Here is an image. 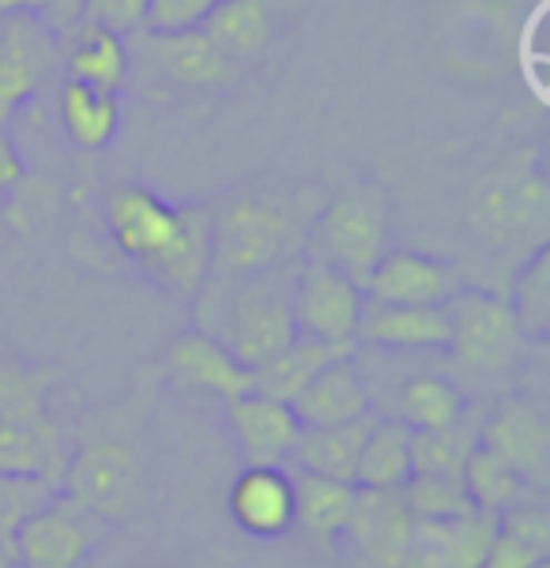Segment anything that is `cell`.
Instances as JSON below:
<instances>
[{
    "mask_svg": "<svg viewBox=\"0 0 550 568\" xmlns=\"http://www.w3.org/2000/svg\"><path fill=\"white\" fill-rule=\"evenodd\" d=\"M23 159H19L12 136H8V129L0 124V192H12L19 181H23Z\"/></svg>",
    "mask_w": 550,
    "mask_h": 568,
    "instance_id": "f35d334b",
    "label": "cell"
},
{
    "mask_svg": "<svg viewBox=\"0 0 550 568\" xmlns=\"http://www.w3.org/2000/svg\"><path fill=\"white\" fill-rule=\"evenodd\" d=\"M400 494L408 500L414 519H460L476 513L464 489V475H411Z\"/></svg>",
    "mask_w": 550,
    "mask_h": 568,
    "instance_id": "d6a6232c",
    "label": "cell"
},
{
    "mask_svg": "<svg viewBox=\"0 0 550 568\" xmlns=\"http://www.w3.org/2000/svg\"><path fill=\"white\" fill-rule=\"evenodd\" d=\"M354 343L389 354H441L449 346L446 305H378L366 302Z\"/></svg>",
    "mask_w": 550,
    "mask_h": 568,
    "instance_id": "5bb4252c",
    "label": "cell"
},
{
    "mask_svg": "<svg viewBox=\"0 0 550 568\" xmlns=\"http://www.w3.org/2000/svg\"><path fill=\"white\" fill-rule=\"evenodd\" d=\"M482 410L468 407L446 429H411V475H464L471 448L479 445Z\"/></svg>",
    "mask_w": 550,
    "mask_h": 568,
    "instance_id": "83f0119b",
    "label": "cell"
},
{
    "mask_svg": "<svg viewBox=\"0 0 550 568\" xmlns=\"http://www.w3.org/2000/svg\"><path fill=\"white\" fill-rule=\"evenodd\" d=\"M457 291V267L414 248H389L362 286L366 302L378 305H446Z\"/></svg>",
    "mask_w": 550,
    "mask_h": 568,
    "instance_id": "4fadbf2b",
    "label": "cell"
},
{
    "mask_svg": "<svg viewBox=\"0 0 550 568\" xmlns=\"http://www.w3.org/2000/svg\"><path fill=\"white\" fill-rule=\"evenodd\" d=\"M449 316V346L452 365L476 381H506L524 362V332H520L513 310L501 294L464 291L446 302Z\"/></svg>",
    "mask_w": 550,
    "mask_h": 568,
    "instance_id": "8992f818",
    "label": "cell"
},
{
    "mask_svg": "<svg viewBox=\"0 0 550 568\" xmlns=\"http://www.w3.org/2000/svg\"><path fill=\"white\" fill-rule=\"evenodd\" d=\"M464 489H468L471 505H476L479 513H494V516L520 505V500L543 497L539 489L528 486L524 478L506 464V459L494 456V452L482 448V445L471 448V456L464 464Z\"/></svg>",
    "mask_w": 550,
    "mask_h": 568,
    "instance_id": "f546056e",
    "label": "cell"
},
{
    "mask_svg": "<svg viewBox=\"0 0 550 568\" xmlns=\"http://www.w3.org/2000/svg\"><path fill=\"white\" fill-rule=\"evenodd\" d=\"M64 467H69L64 437L46 414L27 422H0V470L4 475L38 478V483L61 489Z\"/></svg>",
    "mask_w": 550,
    "mask_h": 568,
    "instance_id": "7402d4cb",
    "label": "cell"
},
{
    "mask_svg": "<svg viewBox=\"0 0 550 568\" xmlns=\"http://www.w3.org/2000/svg\"><path fill=\"white\" fill-rule=\"evenodd\" d=\"M321 189L291 181H253L219 196L211 215V275L246 278L298 264L321 211Z\"/></svg>",
    "mask_w": 550,
    "mask_h": 568,
    "instance_id": "6da1fadb",
    "label": "cell"
},
{
    "mask_svg": "<svg viewBox=\"0 0 550 568\" xmlns=\"http://www.w3.org/2000/svg\"><path fill=\"white\" fill-rule=\"evenodd\" d=\"M550 557L547 550H536V546L520 542V538L506 535V531H494V542H490L487 557H482L479 568H532L536 561Z\"/></svg>",
    "mask_w": 550,
    "mask_h": 568,
    "instance_id": "74e56055",
    "label": "cell"
},
{
    "mask_svg": "<svg viewBox=\"0 0 550 568\" xmlns=\"http://www.w3.org/2000/svg\"><path fill=\"white\" fill-rule=\"evenodd\" d=\"M532 568H550V561H547V557H543V561H536Z\"/></svg>",
    "mask_w": 550,
    "mask_h": 568,
    "instance_id": "60d3db41",
    "label": "cell"
},
{
    "mask_svg": "<svg viewBox=\"0 0 550 568\" xmlns=\"http://www.w3.org/2000/svg\"><path fill=\"white\" fill-rule=\"evenodd\" d=\"M389 196L378 185H359L336 200H324L310 226L306 256L324 260L328 267L343 272L351 283L366 286L378 260L389 253Z\"/></svg>",
    "mask_w": 550,
    "mask_h": 568,
    "instance_id": "5b68a950",
    "label": "cell"
},
{
    "mask_svg": "<svg viewBox=\"0 0 550 568\" xmlns=\"http://www.w3.org/2000/svg\"><path fill=\"white\" fill-rule=\"evenodd\" d=\"M279 23L276 0H216L204 19V31L230 64L257 61L268 50Z\"/></svg>",
    "mask_w": 550,
    "mask_h": 568,
    "instance_id": "603a6c76",
    "label": "cell"
},
{
    "mask_svg": "<svg viewBox=\"0 0 550 568\" xmlns=\"http://www.w3.org/2000/svg\"><path fill=\"white\" fill-rule=\"evenodd\" d=\"M291 410H294V418L302 422V429L343 426V422L373 414V396L354 358H340V362L324 365V369L298 392L291 399Z\"/></svg>",
    "mask_w": 550,
    "mask_h": 568,
    "instance_id": "ac0fdd59",
    "label": "cell"
},
{
    "mask_svg": "<svg viewBox=\"0 0 550 568\" xmlns=\"http://www.w3.org/2000/svg\"><path fill=\"white\" fill-rule=\"evenodd\" d=\"M230 429H234L249 467H283L291 459L298 433H302V422L294 418L291 403L246 392L230 403Z\"/></svg>",
    "mask_w": 550,
    "mask_h": 568,
    "instance_id": "e0dca14e",
    "label": "cell"
},
{
    "mask_svg": "<svg viewBox=\"0 0 550 568\" xmlns=\"http://www.w3.org/2000/svg\"><path fill=\"white\" fill-rule=\"evenodd\" d=\"M524 339L543 343L550 327V245L536 248L513 275V294L506 297Z\"/></svg>",
    "mask_w": 550,
    "mask_h": 568,
    "instance_id": "4dcf8cb0",
    "label": "cell"
},
{
    "mask_svg": "<svg viewBox=\"0 0 550 568\" xmlns=\"http://www.w3.org/2000/svg\"><path fill=\"white\" fill-rule=\"evenodd\" d=\"M57 110H61L64 136H69L80 151L110 148V140L118 136V129H121L118 94L99 91V87L64 80L61 83V99H57Z\"/></svg>",
    "mask_w": 550,
    "mask_h": 568,
    "instance_id": "4316f807",
    "label": "cell"
},
{
    "mask_svg": "<svg viewBox=\"0 0 550 568\" xmlns=\"http://www.w3.org/2000/svg\"><path fill=\"white\" fill-rule=\"evenodd\" d=\"M61 64V38H53L31 16H0V124L16 118Z\"/></svg>",
    "mask_w": 550,
    "mask_h": 568,
    "instance_id": "8fae6325",
    "label": "cell"
},
{
    "mask_svg": "<svg viewBox=\"0 0 550 568\" xmlns=\"http://www.w3.org/2000/svg\"><path fill=\"white\" fill-rule=\"evenodd\" d=\"M230 519L253 538H283L294 527V478L283 467H246L227 497Z\"/></svg>",
    "mask_w": 550,
    "mask_h": 568,
    "instance_id": "2e32d148",
    "label": "cell"
},
{
    "mask_svg": "<svg viewBox=\"0 0 550 568\" xmlns=\"http://www.w3.org/2000/svg\"><path fill=\"white\" fill-rule=\"evenodd\" d=\"M0 568H19L16 554H12V550H4V546H0Z\"/></svg>",
    "mask_w": 550,
    "mask_h": 568,
    "instance_id": "ab89813d",
    "label": "cell"
},
{
    "mask_svg": "<svg viewBox=\"0 0 550 568\" xmlns=\"http://www.w3.org/2000/svg\"><path fill=\"white\" fill-rule=\"evenodd\" d=\"M479 445L506 459L528 486L547 494L550 483V414L543 399L506 396L482 414Z\"/></svg>",
    "mask_w": 550,
    "mask_h": 568,
    "instance_id": "ba28073f",
    "label": "cell"
},
{
    "mask_svg": "<svg viewBox=\"0 0 550 568\" xmlns=\"http://www.w3.org/2000/svg\"><path fill=\"white\" fill-rule=\"evenodd\" d=\"M102 535L106 524L99 516L83 513L69 497H53L42 513L19 527L16 561L19 568H80Z\"/></svg>",
    "mask_w": 550,
    "mask_h": 568,
    "instance_id": "7c38bea8",
    "label": "cell"
},
{
    "mask_svg": "<svg viewBox=\"0 0 550 568\" xmlns=\"http://www.w3.org/2000/svg\"><path fill=\"white\" fill-rule=\"evenodd\" d=\"M414 516L400 489H359L340 546L351 568H400Z\"/></svg>",
    "mask_w": 550,
    "mask_h": 568,
    "instance_id": "9c48e42d",
    "label": "cell"
},
{
    "mask_svg": "<svg viewBox=\"0 0 550 568\" xmlns=\"http://www.w3.org/2000/svg\"><path fill=\"white\" fill-rule=\"evenodd\" d=\"M378 414L343 422V426H321V429H302L291 448V464L306 475L336 478V483L354 486V467H359V452L370 437Z\"/></svg>",
    "mask_w": 550,
    "mask_h": 568,
    "instance_id": "d4e9b609",
    "label": "cell"
},
{
    "mask_svg": "<svg viewBox=\"0 0 550 568\" xmlns=\"http://www.w3.org/2000/svg\"><path fill=\"white\" fill-rule=\"evenodd\" d=\"M87 0H0V16L19 12L42 23L53 38H64L83 19Z\"/></svg>",
    "mask_w": 550,
    "mask_h": 568,
    "instance_id": "d590c367",
    "label": "cell"
},
{
    "mask_svg": "<svg viewBox=\"0 0 550 568\" xmlns=\"http://www.w3.org/2000/svg\"><path fill=\"white\" fill-rule=\"evenodd\" d=\"M167 373L178 388L204 392V396L223 403H234L246 392H253V369H246L227 346H219L204 332H186L170 343Z\"/></svg>",
    "mask_w": 550,
    "mask_h": 568,
    "instance_id": "9a60e30c",
    "label": "cell"
},
{
    "mask_svg": "<svg viewBox=\"0 0 550 568\" xmlns=\"http://www.w3.org/2000/svg\"><path fill=\"white\" fill-rule=\"evenodd\" d=\"M61 61L69 69V80L99 87V91L110 94H118L124 80H129V45H124V34L94 23V19H80L61 38Z\"/></svg>",
    "mask_w": 550,
    "mask_h": 568,
    "instance_id": "ffe728a7",
    "label": "cell"
},
{
    "mask_svg": "<svg viewBox=\"0 0 550 568\" xmlns=\"http://www.w3.org/2000/svg\"><path fill=\"white\" fill-rule=\"evenodd\" d=\"M392 403L396 422H403L408 429H446L471 407L464 388L446 373L433 369H419L411 377H403L396 384Z\"/></svg>",
    "mask_w": 550,
    "mask_h": 568,
    "instance_id": "484cf974",
    "label": "cell"
},
{
    "mask_svg": "<svg viewBox=\"0 0 550 568\" xmlns=\"http://www.w3.org/2000/svg\"><path fill=\"white\" fill-rule=\"evenodd\" d=\"M53 381L57 369L19 362L12 354H0V422L42 418Z\"/></svg>",
    "mask_w": 550,
    "mask_h": 568,
    "instance_id": "1f68e13d",
    "label": "cell"
},
{
    "mask_svg": "<svg viewBox=\"0 0 550 568\" xmlns=\"http://www.w3.org/2000/svg\"><path fill=\"white\" fill-rule=\"evenodd\" d=\"M411 478V429L396 418H378L359 452L354 486L359 489H403Z\"/></svg>",
    "mask_w": 550,
    "mask_h": 568,
    "instance_id": "f1b7e54d",
    "label": "cell"
},
{
    "mask_svg": "<svg viewBox=\"0 0 550 568\" xmlns=\"http://www.w3.org/2000/svg\"><path fill=\"white\" fill-rule=\"evenodd\" d=\"M102 219L118 253L137 264L159 291L192 302L211 275L208 207L167 204L159 192L121 181L106 192Z\"/></svg>",
    "mask_w": 550,
    "mask_h": 568,
    "instance_id": "7a4b0ae2",
    "label": "cell"
},
{
    "mask_svg": "<svg viewBox=\"0 0 550 568\" xmlns=\"http://www.w3.org/2000/svg\"><path fill=\"white\" fill-rule=\"evenodd\" d=\"M140 53L159 69L162 80L173 87H189V91H208V87H223L234 80L238 64H230L223 53L211 45L204 31L186 34H140Z\"/></svg>",
    "mask_w": 550,
    "mask_h": 568,
    "instance_id": "d6986e66",
    "label": "cell"
},
{
    "mask_svg": "<svg viewBox=\"0 0 550 568\" xmlns=\"http://www.w3.org/2000/svg\"><path fill=\"white\" fill-rule=\"evenodd\" d=\"M61 489L72 505L99 516L102 524L124 519L140 497V464L121 440H94L80 448L64 467Z\"/></svg>",
    "mask_w": 550,
    "mask_h": 568,
    "instance_id": "52a82bcc",
    "label": "cell"
},
{
    "mask_svg": "<svg viewBox=\"0 0 550 568\" xmlns=\"http://www.w3.org/2000/svg\"><path fill=\"white\" fill-rule=\"evenodd\" d=\"M354 346L359 343H324V339H310V335H294L276 358H268L264 365L253 369V392L279 403H291L324 365L354 358Z\"/></svg>",
    "mask_w": 550,
    "mask_h": 568,
    "instance_id": "cb8c5ba5",
    "label": "cell"
},
{
    "mask_svg": "<svg viewBox=\"0 0 550 568\" xmlns=\"http://www.w3.org/2000/svg\"><path fill=\"white\" fill-rule=\"evenodd\" d=\"M302 264V260H298ZM298 264L246 278H208L197 302V332L227 346L246 369L276 358L298 335L294 324V278Z\"/></svg>",
    "mask_w": 550,
    "mask_h": 568,
    "instance_id": "3957f363",
    "label": "cell"
},
{
    "mask_svg": "<svg viewBox=\"0 0 550 568\" xmlns=\"http://www.w3.org/2000/svg\"><path fill=\"white\" fill-rule=\"evenodd\" d=\"M53 497H57L53 486L38 483V478L4 475V470H0V546L16 554L19 527H23L31 516L42 513Z\"/></svg>",
    "mask_w": 550,
    "mask_h": 568,
    "instance_id": "836d02e7",
    "label": "cell"
},
{
    "mask_svg": "<svg viewBox=\"0 0 550 568\" xmlns=\"http://www.w3.org/2000/svg\"><path fill=\"white\" fill-rule=\"evenodd\" d=\"M550 226V185L543 166H498L468 196V230L487 253L524 264L547 245Z\"/></svg>",
    "mask_w": 550,
    "mask_h": 568,
    "instance_id": "277c9868",
    "label": "cell"
},
{
    "mask_svg": "<svg viewBox=\"0 0 550 568\" xmlns=\"http://www.w3.org/2000/svg\"><path fill=\"white\" fill-rule=\"evenodd\" d=\"M291 478H294V527L306 535V542H313L317 550L332 557L336 546H340L347 519L354 513L359 486L306 475V470H294Z\"/></svg>",
    "mask_w": 550,
    "mask_h": 568,
    "instance_id": "44dd1931",
    "label": "cell"
},
{
    "mask_svg": "<svg viewBox=\"0 0 550 568\" xmlns=\"http://www.w3.org/2000/svg\"><path fill=\"white\" fill-rule=\"evenodd\" d=\"M366 294L343 272L328 267L324 260L302 256L294 278V324L298 335L324 343H354Z\"/></svg>",
    "mask_w": 550,
    "mask_h": 568,
    "instance_id": "30bf717a",
    "label": "cell"
},
{
    "mask_svg": "<svg viewBox=\"0 0 550 568\" xmlns=\"http://www.w3.org/2000/svg\"><path fill=\"white\" fill-rule=\"evenodd\" d=\"M216 0H148L143 34H186L200 31Z\"/></svg>",
    "mask_w": 550,
    "mask_h": 568,
    "instance_id": "e575fe53",
    "label": "cell"
},
{
    "mask_svg": "<svg viewBox=\"0 0 550 568\" xmlns=\"http://www.w3.org/2000/svg\"><path fill=\"white\" fill-rule=\"evenodd\" d=\"M143 12H148V0H87L83 19H94L118 34H140Z\"/></svg>",
    "mask_w": 550,
    "mask_h": 568,
    "instance_id": "8d00e7d4",
    "label": "cell"
}]
</instances>
